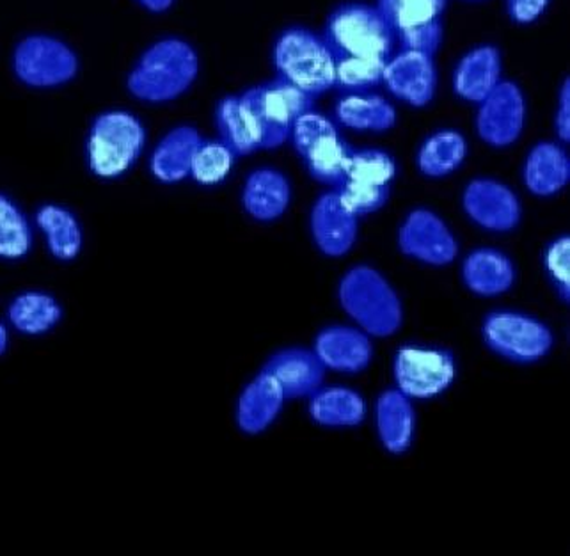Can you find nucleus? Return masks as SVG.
<instances>
[{"mask_svg": "<svg viewBox=\"0 0 570 556\" xmlns=\"http://www.w3.org/2000/svg\"><path fill=\"white\" fill-rule=\"evenodd\" d=\"M199 75L198 52L189 41L164 38L137 59L128 74L127 88L136 100L167 104L193 88Z\"/></svg>", "mask_w": 570, "mask_h": 556, "instance_id": "obj_1", "label": "nucleus"}, {"mask_svg": "<svg viewBox=\"0 0 570 556\" xmlns=\"http://www.w3.org/2000/svg\"><path fill=\"white\" fill-rule=\"evenodd\" d=\"M465 214L489 232L504 233L521 221V203L507 185L491 178L471 182L462 197Z\"/></svg>", "mask_w": 570, "mask_h": 556, "instance_id": "obj_13", "label": "nucleus"}, {"mask_svg": "<svg viewBox=\"0 0 570 556\" xmlns=\"http://www.w3.org/2000/svg\"><path fill=\"white\" fill-rule=\"evenodd\" d=\"M399 244L402 253L435 267L452 263L459 253L455 237L444 221L425 208L407 215L399 232Z\"/></svg>", "mask_w": 570, "mask_h": 556, "instance_id": "obj_11", "label": "nucleus"}, {"mask_svg": "<svg viewBox=\"0 0 570 556\" xmlns=\"http://www.w3.org/2000/svg\"><path fill=\"white\" fill-rule=\"evenodd\" d=\"M309 414L322 427H356L364 420L366 406L363 397L351 388L321 386L309 397Z\"/></svg>", "mask_w": 570, "mask_h": 556, "instance_id": "obj_28", "label": "nucleus"}, {"mask_svg": "<svg viewBox=\"0 0 570 556\" xmlns=\"http://www.w3.org/2000/svg\"><path fill=\"white\" fill-rule=\"evenodd\" d=\"M375 8L386 18L395 35H399L439 20L446 8V0H377Z\"/></svg>", "mask_w": 570, "mask_h": 556, "instance_id": "obj_32", "label": "nucleus"}, {"mask_svg": "<svg viewBox=\"0 0 570 556\" xmlns=\"http://www.w3.org/2000/svg\"><path fill=\"white\" fill-rule=\"evenodd\" d=\"M199 131L189 125L173 128L158 140L149 158V172L163 184H178L190 176L194 155L202 145Z\"/></svg>", "mask_w": 570, "mask_h": 556, "instance_id": "obj_18", "label": "nucleus"}, {"mask_svg": "<svg viewBox=\"0 0 570 556\" xmlns=\"http://www.w3.org/2000/svg\"><path fill=\"white\" fill-rule=\"evenodd\" d=\"M265 372L282 386L286 400L312 397L324 382L325 367L318 355L306 349H285L265 364Z\"/></svg>", "mask_w": 570, "mask_h": 556, "instance_id": "obj_16", "label": "nucleus"}, {"mask_svg": "<svg viewBox=\"0 0 570 556\" xmlns=\"http://www.w3.org/2000/svg\"><path fill=\"white\" fill-rule=\"evenodd\" d=\"M500 82L501 53L492 45L465 53L453 71V91L471 104H480Z\"/></svg>", "mask_w": 570, "mask_h": 556, "instance_id": "obj_21", "label": "nucleus"}, {"mask_svg": "<svg viewBox=\"0 0 570 556\" xmlns=\"http://www.w3.org/2000/svg\"><path fill=\"white\" fill-rule=\"evenodd\" d=\"M36 226L43 233L50 254L59 262H71L83 246L82 226L67 206L47 203L36 212Z\"/></svg>", "mask_w": 570, "mask_h": 556, "instance_id": "obj_25", "label": "nucleus"}, {"mask_svg": "<svg viewBox=\"0 0 570 556\" xmlns=\"http://www.w3.org/2000/svg\"><path fill=\"white\" fill-rule=\"evenodd\" d=\"M527 121V101L518 84L501 80L480 101L476 130L480 139L494 148H507L521 137Z\"/></svg>", "mask_w": 570, "mask_h": 556, "instance_id": "obj_10", "label": "nucleus"}, {"mask_svg": "<svg viewBox=\"0 0 570 556\" xmlns=\"http://www.w3.org/2000/svg\"><path fill=\"white\" fill-rule=\"evenodd\" d=\"M285 393L271 373L262 372L242 391L237 421L244 432L259 433L273 426L285 406Z\"/></svg>", "mask_w": 570, "mask_h": 556, "instance_id": "obj_20", "label": "nucleus"}, {"mask_svg": "<svg viewBox=\"0 0 570 556\" xmlns=\"http://www.w3.org/2000/svg\"><path fill=\"white\" fill-rule=\"evenodd\" d=\"M8 343H9V334H8V328H6L2 322H0V355H4L6 351H8Z\"/></svg>", "mask_w": 570, "mask_h": 556, "instance_id": "obj_43", "label": "nucleus"}, {"mask_svg": "<svg viewBox=\"0 0 570 556\" xmlns=\"http://www.w3.org/2000/svg\"><path fill=\"white\" fill-rule=\"evenodd\" d=\"M468 2H480V0H468Z\"/></svg>", "mask_w": 570, "mask_h": 556, "instance_id": "obj_44", "label": "nucleus"}, {"mask_svg": "<svg viewBox=\"0 0 570 556\" xmlns=\"http://www.w3.org/2000/svg\"><path fill=\"white\" fill-rule=\"evenodd\" d=\"M441 41H443L441 20L423 23V26L413 27V29L396 35V47L400 50H413V52L426 53L432 58L441 47Z\"/></svg>", "mask_w": 570, "mask_h": 556, "instance_id": "obj_38", "label": "nucleus"}, {"mask_svg": "<svg viewBox=\"0 0 570 556\" xmlns=\"http://www.w3.org/2000/svg\"><path fill=\"white\" fill-rule=\"evenodd\" d=\"M146 128L141 119L127 110H107L95 118L86 140L89 172L101 181L127 175L141 157Z\"/></svg>", "mask_w": 570, "mask_h": 556, "instance_id": "obj_3", "label": "nucleus"}, {"mask_svg": "<svg viewBox=\"0 0 570 556\" xmlns=\"http://www.w3.org/2000/svg\"><path fill=\"white\" fill-rule=\"evenodd\" d=\"M375 420L379 438L387 451L400 456L411 448L416 417L413 402L402 391L387 390L379 397Z\"/></svg>", "mask_w": 570, "mask_h": 556, "instance_id": "obj_23", "label": "nucleus"}, {"mask_svg": "<svg viewBox=\"0 0 570 556\" xmlns=\"http://www.w3.org/2000/svg\"><path fill=\"white\" fill-rule=\"evenodd\" d=\"M557 131L558 137L567 143L570 137V82L569 79L563 82L560 89V100H558L557 110Z\"/></svg>", "mask_w": 570, "mask_h": 556, "instance_id": "obj_41", "label": "nucleus"}, {"mask_svg": "<svg viewBox=\"0 0 570 556\" xmlns=\"http://www.w3.org/2000/svg\"><path fill=\"white\" fill-rule=\"evenodd\" d=\"M482 333L492 351L513 363H535L553 349L548 325L518 311H494L483 322Z\"/></svg>", "mask_w": 570, "mask_h": 556, "instance_id": "obj_7", "label": "nucleus"}, {"mask_svg": "<svg viewBox=\"0 0 570 556\" xmlns=\"http://www.w3.org/2000/svg\"><path fill=\"white\" fill-rule=\"evenodd\" d=\"M215 121H217L220 140L237 157L264 149L262 125L256 118L255 110L250 109L242 95L223 98L215 110Z\"/></svg>", "mask_w": 570, "mask_h": 556, "instance_id": "obj_17", "label": "nucleus"}, {"mask_svg": "<svg viewBox=\"0 0 570 556\" xmlns=\"http://www.w3.org/2000/svg\"><path fill=\"white\" fill-rule=\"evenodd\" d=\"M336 130H338V128H336V125H334L327 116L309 109L295 119L294 125H292V130H289V139H292L295 152L303 157L304 152H306L316 139H321L325 134H331V131Z\"/></svg>", "mask_w": 570, "mask_h": 556, "instance_id": "obj_37", "label": "nucleus"}, {"mask_svg": "<svg viewBox=\"0 0 570 556\" xmlns=\"http://www.w3.org/2000/svg\"><path fill=\"white\" fill-rule=\"evenodd\" d=\"M309 224L316 247L331 259L347 254L356 242L357 217L348 211L336 188L316 199Z\"/></svg>", "mask_w": 570, "mask_h": 556, "instance_id": "obj_14", "label": "nucleus"}, {"mask_svg": "<svg viewBox=\"0 0 570 556\" xmlns=\"http://www.w3.org/2000/svg\"><path fill=\"white\" fill-rule=\"evenodd\" d=\"M324 40L336 59H387L395 53L396 35L375 6L343 4L325 23Z\"/></svg>", "mask_w": 570, "mask_h": 556, "instance_id": "obj_5", "label": "nucleus"}, {"mask_svg": "<svg viewBox=\"0 0 570 556\" xmlns=\"http://www.w3.org/2000/svg\"><path fill=\"white\" fill-rule=\"evenodd\" d=\"M336 191L348 211L356 217L375 214L390 199V187L360 184V182L345 181Z\"/></svg>", "mask_w": 570, "mask_h": 556, "instance_id": "obj_36", "label": "nucleus"}, {"mask_svg": "<svg viewBox=\"0 0 570 556\" xmlns=\"http://www.w3.org/2000/svg\"><path fill=\"white\" fill-rule=\"evenodd\" d=\"M544 263L546 271L557 285L558 292L567 301L570 290V241L567 235L549 244L548 250H546Z\"/></svg>", "mask_w": 570, "mask_h": 556, "instance_id": "obj_39", "label": "nucleus"}, {"mask_svg": "<svg viewBox=\"0 0 570 556\" xmlns=\"http://www.w3.org/2000/svg\"><path fill=\"white\" fill-rule=\"evenodd\" d=\"M570 160L566 149L554 143L533 146L524 164V184L531 194L554 196L569 184Z\"/></svg>", "mask_w": 570, "mask_h": 556, "instance_id": "obj_24", "label": "nucleus"}, {"mask_svg": "<svg viewBox=\"0 0 570 556\" xmlns=\"http://www.w3.org/2000/svg\"><path fill=\"white\" fill-rule=\"evenodd\" d=\"M382 82L393 97L409 106L426 107L438 91L434 58L413 50H399L387 59Z\"/></svg>", "mask_w": 570, "mask_h": 556, "instance_id": "obj_12", "label": "nucleus"}, {"mask_svg": "<svg viewBox=\"0 0 570 556\" xmlns=\"http://www.w3.org/2000/svg\"><path fill=\"white\" fill-rule=\"evenodd\" d=\"M462 280L473 294L497 297L512 289L515 267L507 254L483 247L464 260Z\"/></svg>", "mask_w": 570, "mask_h": 556, "instance_id": "obj_22", "label": "nucleus"}, {"mask_svg": "<svg viewBox=\"0 0 570 556\" xmlns=\"http://www.w3.org/2000/svg\"><path fill=\"white\" fill-rule=\"evenodd\" d=\"M61 319L62 308L58 299L40 290L18 294L8 308L9 324L27 336L50 333Z\"/></svg>", "mask_w": 570, "mask_h": 556, "instance_id": "obj_27", "label": "nucleus"}, {"mask_svg": "<svg viewBox=\"0 0 570 556\" xmlns=\"http://www.w3.org/2000/svg\"><path fill=\"white\" fill-rule=\"evenodd\" d=\"M235 158L237 155L233 154L223 140H202V145L194 155L190 176L199 185H207V187L223 184L235 166Z\"/></svg>", "mask_w": 570, "mask_h": 556, "instance_id": "obj_33", "label": "nucleus"}, {"mask_svg": "<svg viewBox=\"0 0 570 556\" xmlns=\"http://www.w3.org/2000/svg\"><path fill=\"white\" fill-rule=\"evenodd\" d=\"M386 61L381 59H336V88L347 92H364L382 82Z\"/></svg>", "mask_w": 570, "mask_h": 556, "instance_id": "obj_35", "label": "nucleus"}, {"mask_svg": "<svg viewBox=\"0 0 570 556\" xmlns=\"http://www.w3.org/2000/svg\"><path fill=\"white\" fill-rule=\"evenodd\" d=\"M149 13H166L173 8L176 0H137Z\"/></svg>", "mask_w": 570, "mask_h": 556, "instance_id": "obj_42", "label": "nucleus"}, {"mask_svg": "<svg viewBox=\"0 0 570 556\" xmlns=\"http://www.w3.org/2000/svg\"><path fill=\"white\" fill-rule=\"evenodd\" d=\"M13 71L27 88H61L79 74V58L70 45L59 38L31 35L14 49Z\"/></svg>", "mask_w": 570, "mask_h": 556, "instance_id": "obj_6", "label": "nucleus"}, {"mask_svg": "<svg viewBox=\"0 0 570 556\" xmlns=\"http://www.w3.org/2000/svg\"><path fill=\"white\" fill-rule=\"evenodd\" d=\"M468 143L461 131L439 130L417 152V167L429 178L452 175L464 163Z\"/></svg>", "mask_w": 570, "mask_h": 556, "instance_id": "obj_30", "label": "nucleus"}, {"mask_svg": "<svg viewBox=\"0 0 570 556\" xmlns=\"http://www.w3.org/2000/svg\"><path fill=\"white\" fill-rule=\"evenodd\" d=\"M396 176V163L390 154L382 149H357L352 154L348 164L347 181L360 184L390 187Z\"/></svg>", "mask_w": 570, "mask_h": 556, "instance_id": "obj_34", "label": "nucleus"}, {"mask_svg": "<svg viewBox=\"0 0 570 556\" xmlns=\"http://www.w3.org/2000/svg\"><path fill=\"white\" fill-rule=\"evenodd\" d=\"M273 61L279 79L312 98L321 97L336 84V56L324 36L306 27H289L277 36Z\"/></svg>", "mask_w": 570, "mask_h": 556, "instance_id": "obj_2", "label": "nucleus"}, {"mask_svg": "<svg viewBox=\"0 0 570 556\" xmlns=\"http://www.w3.org/2000/svg\"><path fill=\"white\" fill-rule=\"evenodd\" d=\"M250 109L255 110L262 130L264 149H276L289 139V130L298 116L313 109V100L306 92L286 80L277 79L242 92Z\"/></svg>", "mask_w": 570, "mask_h": 556, "instance_id": "obj_8", "label": "nucleus"}, {"mask_svg": "<svg viewBox=\"0 0 570 556\" xmlns=\"http://www.w3.org/2000/svg\"><path fill=\"white\" fill-rule=\"evenodd\" d=\"M396 390L413 400L434 399L453 384L456 364L452 352L438 347L405 345L396 352Z\"/></svg>", "mask_w": 570, "mask_h": 556, "instance_id": "obj_9", "label": "nucleus"}, {"mask_svg": "<svg viewBox=\"0 0 570 556\" xmlns=\"http://www.w3.org/2000/svg\"><path fill=\"white\" fill-rule=\"evenodd\" d=\"M352 154H354V149L340 137V131L336 130L316 139L304 152L303 158L307 172L315 181L338 188L343 182L347 181Z\"/></svg>", "mask_w": 570, "mask_h": 556, "instance_id": "obj_29", "label": "nucleus"}, {"mask_svg": "<svg viewBox=\"0 0 570 556\" xmlns=\"http://www.w3.org/2000/svg\"><path fill=\"white\" fill-rule=\"evenodd\" d=\"M338 297L343 310L366 334L391 336L402 325L404 311L399 295L375 269H351L340 283Z\"/></svg>", "mask_w": 570, "mask_h": 556, "instance_id": "obj_4", "label": "nucleus"}, {"mask_svg": "<svg viewBox=\"0 0 570 556\" xmlns=\"http://www.w3.org/2000/svg\"><path fill=\"white\" fill-rule=\"evenodd\" d=\"M31 250V223L11 197L0 193V259L17 262Z\"/></svg>", "mask_w": 570, "mask_h": 556, "instance_id": "obj_31", "label": "nucleus"}, {"mask_svg": "<svg viewBox=\"0 0 570 556\" xmlns=\"http://www.w3.org/2000/svg\"><path fill=\"white\" fill-rule=\"evenodd\" d=\"M551 0H509V14L513 22L530 26L546 13Z\"/></svg>", "mask_w": 570, "mask_h": 556, "instance_id": "obj_40", "label": "nucleus"}, {"mask_svg": "<svg viewBox=\"0 0 570 556\" xmlns=\"http://www.w3.org/2000/svg\"><path fill=\"white\" fill-rule=\"evenodd\" d=\"M292 187L288 178L273 167H262L247 176L242 203L247 214L259 223H273L288 211Z\"/></svg>", "mask_w": 570, "mask_h": 556, "instance_id": "obj_19", "label": "nucleus"}, {"mask_svg": "<svg viewBox=\"0 0 570 556\" xmlns=\"http://www.w3.org/2000/svg\"><path fill=\"white\" fill-rule=\"evenodd\" d=\"M343 127L357 131H386L396 125V110L390 101L368 92H347L334 107Z\"/></svg>", "mask_w": 570, "mask_h": 556, "instance_id": "obj_26", "label": "nucleus"}, {"mask_svg": "<svg viewBox=\"0 0 570 556\" xmlns=\"http://www.w3.org/2000/svg\"><path fill=\"white\" fill-rule=\"evenodd\" d=\"M315 352L325 369L342 373H360L372 361L373 349L368 334L360 329L333 325L315 340Z\"/></svg>", "mask_w": 570, "mask_h": 556, "instance_id": "obj_15", "label": "nucleus"}]
</instances>
